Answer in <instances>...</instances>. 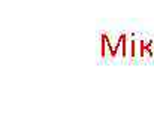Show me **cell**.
<instances>
[{
	"instance_id": "6da1fadb",
	"label": "cell",
	"mask_w": 154,
	"mask_h": 134,
	"mask_svg": "<svg viewBox=\"0 0 154 134\" xmlns=\"http://www.w3.org/2000/svg\"><path fill=\"white\" fill-rule=\"evenodd\" d=\"M124 60H135V39L129 36L124 40Z\"/></svg>"
},
{
	"instance_id": "7a4b0ae2",
	"label": "cell",
	"mask_w": 154,
	"mask_h": 134,
	"mask_svg": "<svg viewBox=\"0 0 154 134\" xmlns=\"http://www.w3.org/2000/svg\"><path fill=\"white\" fill-rule=\"evenodd\" d=\"M100 57L103 60L111 58V52H109V36L103 33L100 36Z\"/></svg>"
},
{
	"instance_id": "3957f363",
	"label": "cell",
	"mask_w": 154,
	"mask_h": 134,
	"mask_svg": "<svg viewBox=\"0 0 154 134\" xmlns=\"http://www.w3.org/2000/svg\"><path fill=\"white\" fill-rule=\"evenodd\" d=\"M135 60H142V39H135Z\"/></svg>"
}]
</instances>
